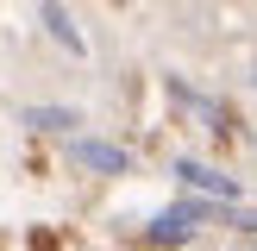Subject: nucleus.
Listing matches in <instances>:
<instances>
[{
	"instance_id": "1",
	"label": "nucleus",
	"mask_w": 257,
	"mask_h": 251,
	"mask_svg": "<svg viewBox=\"0 0 257 251\" xmlns=\"http://www.w3.org/2000/svg\"><path fill=\"white\" fill-rule=\"evenodd\" d=\"M207 201H182V207H170V213H157L151 220V245H182L188 232H195V220H207Z\"/></svg>"
},
{
	"instance_id": "2",
	"label": "nucleus",
	"mask_w": 257,
	"mask_h": 251,
	"mask_svg": "<svg viewBox=\"0 0 257 251\" xmlns=\"http://www.w3.org/2000/svg\"><path fill=\"white\" fill-rule=\"evenodd\" d=\"M69 157L88 163V170H100V176H125V163H132L119 145H100V138H69Z\"/></svg>"
},
{
	"instance_id": "3",
	"label": "nucleus",
	"mask_w": 257,
	"mask_h": 251,
	"mask_svg": "<svg viewBox=\"0 0 257 251\" xmlns=\"http://www.w3.org/2000/svg\"><path fill=\"white\" fill-rule=\"evenodd\" d=\"M176 176H182L188 188H201V195H220V201H238V182H232V176L207 170V163H195V157H182V163H176Z\"/></svg>"
},
{
	"instance_id": "4",
	"label": "nucleus",
	"mask_w": 257,
	"mask_h": 251,
	"mask_svg": "<svg viewBox=\"0 0 257 251\" xmlns=\"http://www.w3.org/2000/svg\"><path fill=\"white\" fill-rule=\"evenodd\" d=\"M44 25H50V38H57L69 57H82V50H88V44H82V32L69 25V13H63V0H44Z\"/></svg>"
},
{
	"instance_id": "5",
	"label": "nucleus",
	"mask_w": 257,
	"mask_h": 251,
	"mask_svg": "<svg viewBox=\"0 0 257 251\" xmlns=\"http://www.w3.org/2000/svg\"><path fill=\"white\" fill-rule=\"evenodd\" d=\"M25 126H38V132H69V126H82V113H69V107H25Z\"/></svg>"
}]
</instances>
